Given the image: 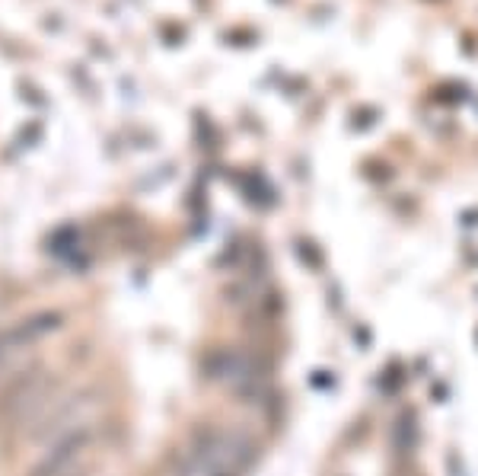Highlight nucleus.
<instances>
[{
	"instance_id": "obj_1",
	"label": "nucleus",
	"mask_w": 478,
	"mask_h": 476,
	"mask_svg": "<svg viewBox=\"0 0 478 476\" xmlns=\"http://www.w3.org/2000/svg\"><path fill=\"white\" fill-rule=\"evenodd\" d=\"M89 461H93V429L80 425L48 444V454L42 457L33 476H83Z\"/></svg>"
},
{
	"instance_id": "obj_2",
	"label": "nucleus",
	"mask_w": 478,
	"mask_h": 476,
	"mask_svg": "<svg viewBox=\"0 0 478 476\" xmlns=\"http://www.w3.org/2000/svg\"><path fill=\"white\" fill-rule=\"evenodd\" d=\"M52 329H58V317L54 313H39V317H29V320H20L16 327L4 329L0 333V377L16 371Z\"/></svg>"
}]
</instances>
